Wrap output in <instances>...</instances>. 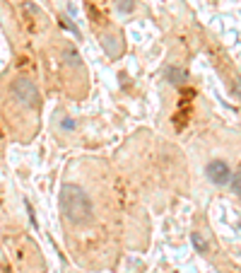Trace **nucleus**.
Masks as SVG:
<instances>
[{
	"mask_svg": "<svg viewBox=\"0 0 241 273\" xmlns=\"http://www.w3.org/2000/svg\"><path fill=\"white\" fill-rule=\"evenodd\" d=\"M227 184H229V189H231V196H239V174H236V172H231Z\"/></svg>",
	"mask_w": 241,
	"mask_h": 273,
	"instance_id": "nucleus-6",
	"label": "nucleus"
},
{
	"mask_svg": "<svg viewBox=\"0 0 241 273\" xmlns=\"http://www.w3.org/2000/svg\"><path fill=\"white\" fill-rule=\"evenodd\" d=\"M166 77H169V82H176V85H178V82L186 80V73H184L181 68H169V70H166Z\"/></svg>",
	"mask_w": 241,
	"mask_h": 273,
	"instance_id": "nucleus-4",
	"label": "nucleus"
},
{
	"mask_svg": "<svg viewBox=\"0 0 241 273\" xmlns=\"http://www.w3.org/2000/svg\"><path fill=\"white\" fill-rule=\"evenodd\" d=\"M205 176H208L210 181L215 186H222V184H227L229 181V176H231V167L227 160H212V162H208V167H205Z\"/></svg>",
	"mask_w": 241,
	"mask_h": 273,
	"instance_id": "nucleus-3",
	"label": "nucleus"
},
{
	"mask_svg": "<svg viewBox=\"0 0 241 273\" xmlns=\"http://www.w3.org/2000/svg\"><path fill=\"white\" fill-rule=\"evenodd\" d=\"M58 208H61V215L66 218V222L73 228H87L94 222V201L82 186L73 184V181L61 186Z\"/></svg>",
	"mask_w": 241,
	"mask_h": 273,
	"instance_id": "nucleus-1",
	"label": "nucleus"
},
{
	"mask_svg": "<svg viewBox=\"0 0 241 273\" xmlns=\"http://www.w3.org/2000/svg\"><path fill=\"white\" fill-rule=\"evenodd\" d=\"M191 240H193V247H196V249L200 251V254H205V251H208V242L203 240V237H200V235H193V237H191Z\"/></svg>",
	"mask_w": 241,
	"mask_h": 273,
	"instance_id": "nucleus-5",
	"label": "nucleus"
},
{
	"mask_svg": "<svg viewBox=\"0 0 241 273\" xmlns=\"http://www.w3.org/2000/svg\"><path fill=\"white\" fill-rule=\"evenodd\" d=\"M10 97L24 107V109H41V92L36 87V82L29 80V77H15L10 85Z\"/></svg>",
	"mask_w": 241,
	"mask_h": 273,
	"instance_id": "nucleus-2",
	"label": "nucleus"
}]
</instances>
